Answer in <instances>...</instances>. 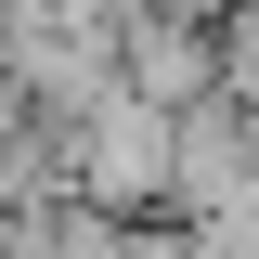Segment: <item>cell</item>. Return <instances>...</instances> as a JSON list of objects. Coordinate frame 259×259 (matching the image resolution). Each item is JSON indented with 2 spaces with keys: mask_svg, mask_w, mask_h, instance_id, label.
<instances>
[{
  "mask_svg": "<svg viewBox=\"0 0 259 259\" xmlns=\"http://www.w3.org/2000/svg\"><path fill=\"white\" fill-rule=\"evenodd\" d=\"M168 156H182V104H156V91L117 78L91 117L65 130V194H91L117 221H168Z\"/></svg>",
  "mask_w": 259,
  "mask_h": 259,
  "instance_id": "6da1fadb",
  "label": "cell"
},
{
  "mask_svg": "<svg viewBox=\"0 0 259 259\" xmlns=\"http://www.w3.org/2000/svg\"><path fill=\"white\" fill-rule=\"evenodd\" d=\"M117 78L156 91V104H207L221 91V26L207 13H130L117 26Z\"/></svg>",
  "mask_w": 259,
  "mask_h": 259,
  "instance_id": "7a4b0ae2",
  "label": "cell"
}]
</instances>
